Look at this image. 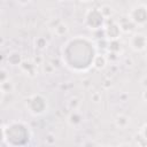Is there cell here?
Segmentation results:
<instances>
[{"mask_svg":"<svg viewBox=\"0 0 147 147\" xmlns=\"http://www.w3.org/2000/svg\"><path fill=\"white\" fill-rule=\"evenodd\" d=\"M5 137L8 139V141L14 140V139H18V138H23L26 139L29 137V131L26 129V126L22 123H13L10 125H8L5 130Z\"/></svg>","mask_w":147,"mask_h":147,"instance_id":"obj_1","label":"cell"},{"mask_svg":"<svg viewBox=\"0 0 147 147\" xmlns=\"http://www.w3.org/2000/svg\"><path fill=\"white\" fill-rule=\"evenodd\" d=\"M28 107L32 114L39 115V114H42L45 111V109L47 108V102L44 96L38 94V95H33L32 98L29 99Z\"/></svg>","mask_w":147,"mask_h":147,"instance_id":"obj_2","label":"cell"},{"mask_svg":"<svg viewBox=\"0 0 147 147\" xmlns=\"http://www.w3.org/2000/svg\"><path fill=\"white\" fill-rule=\"evenodd\" d=\"M103 15L99 9H93L90 10L87 16H86V24L91 28V29H98L100 26H102L103 24Z\"/></svg>","mask_w":147,"mask_h":147,"instance_id":"obj_3","label":"cell"},{"mask_svg":"<svg viewBox=\"0 0 147 147\" xmlns=\"http://www.w3.org/2000/svg\"><path fill=\"white\" fill-rule=\"evenodd\" d=\"M130 20L139 25H142L146 23L147 20V14H146V6L145 5H139L134 7L131 13H130Z\"/></svg>","mask_w":147,"mask_h":147,"instance_id":"obj_4","label":"cell"},{"mask_svg":"<svg viewBox=\"0 0 147 147\" xmlns=\"http://www.w3.org/2000/svg\"><path fill=\"white\" fill-rule=\"evenodd\" d=\"M130 45L136 52H141L146 48V37L142 33H136L130 39Z\"/></svg>","mask_w":147,"mask_h":147,"instance_id":"obj_5","label":"cell"},{"mask_svg":"<svg viewBox=\"0 0 147 147\" xmlns=\"http://www.w3.org/2000/svg\"><path fill=\"white\" fill-rule=\"evenodd\" d=\"M107 36L111 39H117L119 36V28L116 24H111L107 28Z\"/></svg>","mask_w":147,"mask_h":147,"instance_id":"obj_6","label":"cell"},{"mask_svg":"<svg viewBox=\"0 0 147 147\" xmlns=\"http://www.w3.org/2000/svg\"><path fill=\"white\" fill-rule=\"evenodd\" d=\"M105 64H106V59H105L103 56H100V55L94 56V60H93V65H94L95 68L101 69V68H103V67H105Z\"/></svg>","mask_w":147,"mask_h":147,"instance_id":"obj_7","label":"cell"},{"mask_svg":"<svg viewBox=\"0 0 147 147\" xmlns=\"http://www.w3.org/2000/svg\"><path fill=\"white\" fill-rule=\"evenodd\" d=\"M8 62L13 65H16V64H20L21 63V55L18 53H13L8 56Z\"/></svg>","mask_w":147,"mask_h":147,"instance_id":"obj_8","label":"cell"},{"mask_svg":"<svg viewBox=\"0 0 147 147\" xmlns=\"http://www.w3.org/2000/svg\"><path fill=\"white\" fill-rule=\"evenodd\" d=\"M55 32L57 36H63L68 32V28L65 24H59L56 28H55Z\"/></svg>","mask_w":147,"mask_h":147,"instance_id":"obj_9","label":"cell"},{"mask_svg":"<svg viewBox=\"0 0 147 147\" xmlns=\"http://www.w3.org/2000/svg\"><path fill=\"white\" fill-rule=\"evenodd\" d=\"M7 74H6V71H0V83H3V82H6L7 80Z\"/></svg>","mask_w":147,"mask_h":147,"instance_id":"obj_10","label":"cell"},{"mask_svg":"<svg viewBox=\"0 0 147 147\" xmlns=\"http://www.w3.org/2000/svg\"><path fill=\"white\" fill-rule=\"evenodd\" d=\"M20 3H22V5H25V3H28L30 0H17Z\"/></svg>","mask_w":147,"mask_h":147,"instance_id":"obj_11","label":"cell"},{"mask_svg":"<svg viewBox=\"0 0 147 147\" xmlns=\"http://www.w3.org/2000/svg\"><path fill=\"white\" fill-rule=\"evenodd\" d=\"M2 134H3V133H2V131H1V130H0V139H1V138H2Z\"/></svg>","mask_w":147,"mask_h":147,"instance_id":"obj_12","label":"cell"},{"mask_svg":"<svg viewBox=\"0 0 147 147\" xmlns=\"http://www.w3.org/2000/svg\"><path fill=\"white\" fill-rule=\"evenodd\" d=\"M83 1H86V0H83Z\"/></svg>","mask_w":147,"mask_h":147,"instance_id":"obj_13","label":"cell"},{"mask_svg":"<svg viewBox=\"0 0 147 147\" xmlns=\"http://www.w3.org/2000/svg\"><path fill=\"white\" fill-rule=\"evenodd\" d=\"M60 1H62V0H60Z\"/></svg>","mask_w":147,"mask_h":147,"instance_id":"obj_14","label":"cell"}]
</instances>
